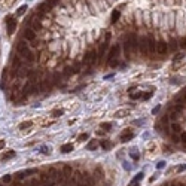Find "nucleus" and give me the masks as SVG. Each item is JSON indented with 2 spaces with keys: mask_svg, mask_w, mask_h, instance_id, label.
I'll use <instances>...</instances> for the list:
<instances>
[{
  "mask_svg": "<svg viewBox=\"0 0 186 186\" xmlns=\"http://www.w3.org/2000/svg\"><path fill=\"white\" fill-rule=\"evenodd\" d=\"M119 17H121V12L119 10H115L113 14H112V22H116Z\"/></svg>",
  "mask_w": 186,
  "mask_h": 186,
  "instance_id": "17",
  "label": "nucleus"
},
{
  "mask_svg": "<svg viewBox=\"0 0 186 186\" xmlns=\"http://www.w3.org/2000/svg\"><path fill=\"white\" fill-rule=\"evenodd\" d=\"M185 168H186V167H185V165H182V167H179V168H177V170H179V171H183V170H185Z\"/></svg>",
  "mask_w": 186,
  "mask_h": 186,
  "instance_id": "38",
  "label": "nucleus"
},
{
  "mask_svg": "<svg viewBox=\"0 0 186 186\" xmlns=\"http://www.w3.org/2000/svg\"><path fill=\"white\" fill-rule=\"evenodd\" d=\"M30 186H39V180H31L30 182Z\"/></svg>",
  "mask_w": 186,
  "mask_h": 186,
  "instance_id": "32",
  "label": "nucleus"
},
{
  "mask_svg": "<svg viewBox=\"0 0 186 186\" xmlns=\"http://www.w3.org/2000/svg\"><path fill=\"white\" fill-rule=\"evenodd\" d=\"M3 146H5V142H3V140H2V142H0V149H2V147H3Z\"/></svg>",
  "mask_w": 186,
  "mask_h": 186,
  "instance_id": "40",
  "label": "nucleus"
},
{
  "mask_svg": "<svg viewBox=\"0 0 186 186\" xmlns=\"http://www.w3.org/2000/svg\"><path fill=\"white\" fill-rule=\"evenodd\" d=\"M61 115H63V110H54V112H52V116H54V118H58V116H61Z\"/></svg>",
  "mask_w": 186,
  "mask_h": 186,
  "instance_id": "22",
  "label": "nucleus"
},
{
  "mask_svg": "<svg viewBox=\"0 0 186 186\" xmlns=\"http://www.w3.org/2000/svg\"><path fill=\"white\" fill-rule=\"evenodd\" d=\"M86 137H88V134H86V133H85V134H82V135H81V137H79V140H85Z\"/></svg>",
  "mask_w": 186,
  "mask_h": 186,
  "instance_id": "36",
  "label": "nucleus"
},
{
  "mask_svg": "<svg viewBox=\"0 0 186 186\" xmlns=\"http://www.w3.org/2000/svg\"><path fill=\"white\" fill-rule=\"evenodd\" d=\"M146 39H147V52L149 54H155L156 52V40L153 39V37H151V36H149V37H146Z\"/></svg>",
  "mask_w": 186,
  "mask_h": 186,
  "instance_id": "7",
  "label": "nucleus"
},
{
  "mask_svg": "<svg viewBox=\"0 0 186 186\" xmlns=\"http://www.w3.org/2000/svg\"><path fill=\"white\" fill-rule=\"evenodd\" d=\"M171 130L174 131V133H180V131H182L180 125H177V124H173V125H171Z\"/></svg>",
  "mask_w": 186,
  "mask_h": 186,
  "instance_id": "21",
  "label": "nucleus"
},
{
  "mask_svg": "<svg viewBox=\"0 0 186 186\" xmlns=\"http://www.w3.org/2000/svg\"><path fill=\"white\" fill-rule=\"evenodd\" d=\"M139 48H140V52L144 55V57H147V39L146 37H140L139 39Z\"/></svg>",
  "mask_w": 186,
  "mask_h": 186,
  "instance_id": "8",
  "label": "nucleus"
},
{
  "mask_svg": "<svg viewBox=\"0 0 186 186\" xmlns=\"http://www.w3.org/2000/svg\"><path fill=\"white\" fill-rule=\"evenodd\" d=\"M109 39H110V33H107L106 34V40L100 45V49H98V52H97V58L98 60H103V57H104V54H106V49H107V45H109Z\"/></svg>",
  "mask_w": 186,
  "mask_h": 186,
  "instance_id": "2",
  "label": "nucleus"
},
{
  "mask_svg": "<svg viewBox=\"0 0 186 186\" xmlns=\"http://www.w3.org/2000/svg\"><path fill=\"white\" fill-rule=\"evenodd\" d=\"M30 125H31V122H22L21 125H19V128L24 130V128H27V127H30Z\"/></svg>",
  "mask_w": 186,
  "mask_h": 186,
  "instance_id": "25",
  "label": "nucleus"
},
{
  "mask_svg": "<svg viewBox=\"0 0 186 186\" xmlns=\"http://www.w3.org/2000/svg\"><path fill=\"white\" fill-rule=\"evenodd\" d=\"M26 10H27V6L26 5H24V6H21L18 10H17V15L19 17V15H22V14H26Z\"/></svg>",
  "mask_w": 186,
  "mask_h": 186,
  "instance_id": "18",
  "label": "nucleus"
},
{
  "mask_svg": "<svg viewBox=\"0 0 186 186\" xmlns=\"http://www.w3.org/2000/svg\"><path fill=\"white\" fill-rule=\"evenodd\" d=\"M151 95H152V92H149V94H146V95H142V98H143V100H147Z\"/></svg>",
  "mask_w": 186,
  "mask_h": 186,
  "instance_id": "34",
  "label": "nucleus"
},
{
  "mask_svg": "<svg viewBox=\"0 0 186 186\" xmlns=\"http://www.w3.org/2000/svg\"><path fill=\"white\" fill-rule=\"evenodd\" d=\"M12 156H15V152L9 151V152H6V153L2 155V161H6V159H9V158H12Z\"/></svg>",
  "mask_w": 186,
  "mask_h": 186,
  "instance_id": "16",
  "label": "nucleus"
},
{
  "mask_svg": "<svg viewBox=\"0 0 186 186\" xmlns=\"http://www.w3.org/2000/svg\"><path fill=\"white\" fill-rule=\"evenodd\" d=\"M119 52H121V48H119V45L112 46L110 52H109V57H107V63H110V61H113V60H115V58L119 55Z\"/></svg>",
  "mask_w": 186,
  "mask_h": 186,
  "instance_id": "6",
  "label": "nucleus"
},
{
  "mask_svg": "<svg viewBox=\"0 0 186 186\" xmlns=\"http://www.w3.org/2000/svg\"><path fill=\"white\" fill-rule=\"evenodd\" d=\"M130 48L133 51H135V49L139 48V37L135 34H130L125 40V55L127 57H130Z\"/></svg>",
  "mask_w": 186,
  "mask_h": 186,
  "instance_id": "1",
  "label": "nucleus"
},
{
  "mask_svg": "<svg viewBox=\"0 0 186 186\" xmlns=\"http://www.w3.org/2000/svg\"><path fill=\"white\" fill-rule=\"evenodd\" d=\"M110 146V143H107V142H103V147H109Z\"/></svg>",
  "mask_w": 186,
  "mask_h": 186,
  "instance_id": "37",
  "label": "nucleus"
},
{
  "mask_svg": "<svg viewBox=\"0 0 186 186\" xmlns=\"http://www.w3.org/2000/svg\"><path fill=\"white\" fill-rule=\"evenodd\" d=\"M10 70H14V71H18L21 69V58L18 55H14V57H10Z\"/></svg>",
  "mask_w": 186,
  "mask_h": 186,
  "instance_id": "5",
  "label": "nucleus"
},
{
  "mask_svg": "<svg viewBox=\"0 0 186 186\" xmlns=\"http://www.w3.org/2000/svg\"><path fill=\"white\" fill-rule=\"evenodd\" d=\"M131 139H133V133H131L130 130L124 131V133L121 134V142H122V143H127V142L131 140Z\"/></svg>",
  "mask_w": 186,
  "mask_h": 186,
  "instance_id": "12",
  "label": "nucleus"
},
{
  "mask_svg": "<svg viewBox=\"0 0 186 186\" xmlns=\"http://www.w3.org/2000/svg\"><path fill=\"white\" fill-rule=\"evenodd\" d=\"M94 147H97V143H95V142H91V143L88 144V151H91V149H94Z\"/></svg>",
  "mask_w": 186,
  "mask_h": 186,
  "instance_id": "30",
  "label": "nucleus"
},
{
  "mask_svg": "<svg viewBox=\"0 0 186 186\" xmlns=\"http://www.w3.org/2000/svg\"><path fill=\"white\" fill-rule=\"evenodd\" d=\"M60 81H61V74L55 73V74H54V82H60Z\"/></svg>",
  "mask_w": 186,
  "mask_h": 186,
  "instance_id": "29",
  "label": "nucleus"
},
{
  "mask_svg": "<svg viewBox=\"0 0 186 186\" xmlns=\"http://www.w3.org/2000/svg\"><path fill=\"white\" fill-rule=\"evenodd\" d=\"M177 48V42L176 40H170V45H168V49H171V51H174V49Z\"/></svg>",
  "mask_w": 186,
  "mask_h": 186,
  "instance_id": "19",
  "label": "nucleus"
},
{
  "mask_svg": "<svg viewBox=\"0 0 186 186\" xmlns=\"http://www.w3.org/2000/svg\"><path fill=\"white\" fill-rule=\"evenodd\" d=\"M64 173H66V176H69L70 173H71V167H69V165H66L64 167Z\"/></svg>",
  "mask_w": 186,
  "mask_h": 186,
  "instance_id": "27",
  "label": "nucleus"
},
{
  "mask_svg": "<svg viewBox=\"0 0 186 186\" xmlns=\"http://www.w3.org/2000/svg\"><path fill=\"white\" fill-rule=\"evenodd\" d=\"M17 51H18V54L21 55V57H26L28 52H30V48H28V45L26 43V42H18L17 43Z\"/></svg>",
  "mask_w": 186,
  "mask_h": 186,
  "instance_id": "3",
  "label": "nucleus"
},
{
  "mask_svg": "<svg viewBox=\"0 0 186 186\" xmlns=\"http://www.w3.org/2000/svg\"><path fill=\"white\" fill-rule=\"evenodd\" d=\"M142 177H143V173H139V174H137V176L134 177V182H139V180H140Z\"/></svg>",
  "mask_w": 186,
  "mask_h": 186,
  "instance_id": "31",
  "label": "nucleus"
},
{
  "mask_svg": "<svg viewBox=\"0 0 186 186\" xmlns=\"http://www.w3.org/2000/svg\"><path fill=\"white\" fill-rule=\"evenodd\" d=\"M31 30L33 31H40L42 30V22L40 21H33L31 22Z\"/></svg>",
  "mask_w": 186,
  "mask_h": 186,
  "instance_id": "14",
  "label": "nucleus"
},
{
  "mask_svg": "<svg viewBox=\"0 0 186 186\" xmlns=\"http://www.w3.org/2000/svg\"><path fill=\"white\" fill-rule=\"evenodd\" d=\"M22 37H24L26 40H28V42H34V39H36V31H33L31 28H27V30H24Z\"/></svg>",
  "mask_w": 186,
  "mask_h": 186,
  "instance_id": "10",
  "label": "nucleus"
},
{
  "mask_svg": "<svg viewBox=\"0 0 186 186\" xmlns=\"http://www.w3.org/2000/svg\"><path fill=\"white\" fill-rule=\"evenodd\" d=\"M57 2H58V0H46V3L51 6V8H54V6L57 5Z\"/></svg>",
  "mask_w": 186,
  "mask_h": 186,
  "instance_id": "24",
  "label": "nucleus"
},
{
  "mask_svg": "<svg viewBox=\"0 0 186 186\" xmlns=\"http://www.w3.org/2000/svg\"><path fill=\"white\" fill-rule=\"evenodd\" d=\"M101 128H103V130H107V131H109V130L112 128V125H110V124H101Z\"/></svg>",
  "mask_w": 186,
  "mask_h": 186,
  "instance_id": "28",
  "label": "nucleus"
},
{
  "mask_svg": "<svg viewBox=\"0 0 186 186\" xmlns=\"http://www.w3.org/2000/svg\"><path fill=\"white\" fill-rule=\"evenodd\" d=\"M9 182H12V176L10 174H8V176L3 177V183H9Z\"/></svg>",
  "mask_w": 186,
  "mask_h": 186,
  "instance_id": "26",
  "label": "nucleus"
},
{
  "mask_svg": "<svg viewBox=\"0 0 186 186\" xmlns=\"http://www.w3.org/2000/svg\"><path fill=\"white\" fill-rule=\"evenodd\" d=\"M180 46L182 48H186V39H180Z\"/></svg>",
  "mask_w": 186,
  "mask_h": 186,
  "instance_id": "33",
  "label": "nucleus"
},
{
  "mask_svg": "<svg viewBox=\"0 0 186 186\" xmlns=\"http://www.w3.org/2000/svg\"><path fill=\"white\" fill-rule=\"evenodd\" d=\"M182 142L186 143V133H182Z\"/></svg>",
  "mask_w": 186,
  "mask_h": 186,
  "instance_id": "35",
  "label": "nucleus"
},
{
  "mask_svg": "<svg viewBox=\"0 0 186 186\" xmlns=\"http://www.w3.org/2000/svg\"><path fill=\"white\" fill-rule=\"evenodd\" d=\"M164 186H171V185H164Z\"/></svg>",
  "mask_w": 186,
  "mask_h": 186,
  "instance_id": "41",
  "label": "nucleus"
},
{
  "mask_svg": "<svg viewBox=\"0 0 186 186\" xmlns=\"http://www.w3.org/2000/svg\"><path fill=\"white\" fill-rule=\"evenodd\" d=\"M130 186H139V185H137V182H133V183H130Z\"/></svg>",
  "mask_w": 186,
  "mask_h": 186,
  "instance_id": "39",
  "label": "nucleus"
},
{
  "mask_svg": "<svg viewBox=\"0 0 186 186\" xmlns=\"http://www.w3.org/2000/svg\"><path fill=\"white\" fill-rule=\"evenodd\" d=\"M95 60H97V51H95V49H92V51H90V52L85 54L83 63H85V64H92Z\"/></svg>",
  "mask_w": 186,
  "mask_h": 186,
  "instance_id": "4",
  "label": "nucleus"
},
{
  "mask_svg": "<svg viewBox=\"0 0 186 186\" xmlns=\"http://www.w3.org/2000/svg\"><path fill=\"white\" fill-rule=\"evenodd\" d=\"M167 51H168V43H167V42H158V43H156V52H158L159 55L167 54Z\"/></svg>",
  "mask_w": 186,
  "mask_h": 186,
  "instance_id": "9",
  "label": "nucleus"
},
{
  "mask_svg": "<svg viewBox=\"0 0 186 186\" xmlns=\"http://www.w3.org/2000/svg\"><path fill=\"white\" fill-rule=\"evenodd\" d=\"M130 95H131L133 100H137V98H140V97H142V94H140V92H134V94H130Z\"/></svg>",
  "mask_w": 186,
  "mask_h": 186,
  "instance_id": "23",
  "label": "nucleus"
},
{
  "mask_svg": "<svg viewBox=\"0 0 186 186\" xmlns=\"http://www.w3.org/2000/svg\"><path fill=\"white\" fill-rule=\"evenodd\" d=\"M24 58H26L27 61H28V63H33V61H34V55H33V52H28L26 57H24Z\"/></svg>",
  "mask_w": 186,
  "mask_h": 186,
  "instance_id": "20",
  "label": "nucleus"
},
{
  "mask_svg": "<svg viewBox=\"0 0 186 186\" xmlns=\"http://www.w3.org/2000/svg\"><path fill=\"white\" fill-rule=\"evenodd\" d=\"M6 26H8V34L10 36L12 33H14L15 27H17V21H15L14 18H10V17H8V22H6Z\"/></svg>",
  "mask_w": 186,
  "mask_h": 186,
  "instance_id": "11",
  "label": "nucleus"
},
{
  "mask_svg": "<svg viewBox=\"0 0 186 186\" xmlns=\"http://www.w3.org/2000/svg\"><path fill=\"white\" fill-rule=\"evenodd\" d=\"M71 151H73V144H70V143L61 146V152H63V153H69V152H71Z\"/></svg>",
  "mask_w": 186,
  "mask_h": 186,
  "instance_id": "15",
  "label": "nucleus"
},
{
  "mask_svg": "<svg viewBox=\"0 0 186 186\" xmlns=\"http://www.w3.org/2000/svg\"><path fill=\"white\" fill-rule=\"evenodd\" d=\"M130 113L128 109H122V110H116L115 112V118H125L127 115Z\"/></svg>",
  "mask_w": 186,
  "mask_h": 186,
  "instance_id": "13",
  "label": "nucleus"
}]
</instances>
